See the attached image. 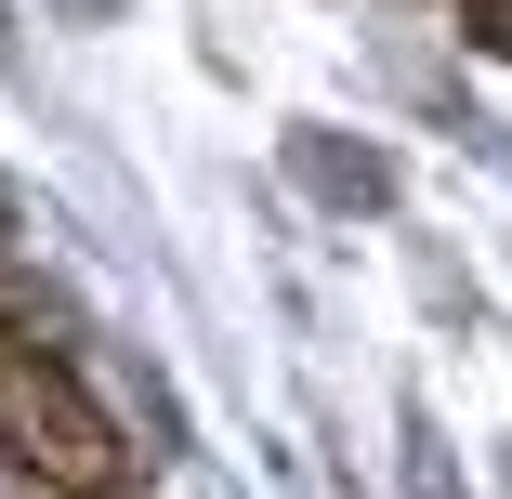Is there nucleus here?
<instances>
[{"instance_id": "nucleus-1", "label": "nucleus", "mask_w": 512, "mask_h": 499, "mask_svg": "<svg viewBox=\"0 0 512 499\" xmlns=\"http://www.w3.org/2000/svg\"><path fill=\"white\" fill-rule=\"evenodd\" d=\"M0 434H14L27 473H53V486H79V499H92V486H119V434L92 421V408H79V381L40 368L27 342L0 355Z\"/></svg>"}]
</instances>
